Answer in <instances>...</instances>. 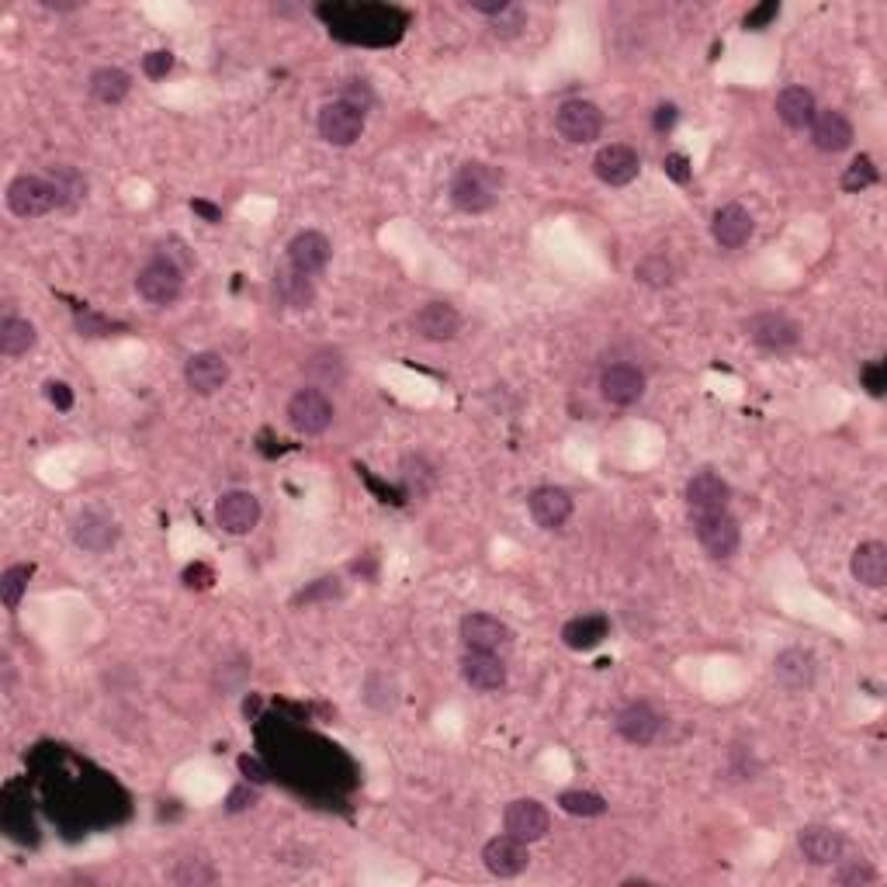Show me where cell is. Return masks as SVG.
Listing matches in <instances>:
<instances>
[{
    "mask_svg": "<svg viewBox=\"0 0 887 887\" xmlns=\"http://www.w3.org/2000/svg\"><path fill=\"white\" fill-rule=\"evenodd\" d=\"M35 347V326L29 320H18V315H8L0 323V354L4 357H21Z\"/></svg>",
    "mask_w": 887,
    "mask_h": 887,
    "instance_id": "obj_32",
    "label": "cell"
},
{
    "mask_svg": "<svg viewBox=\"0 0 887 887\" xmlns=\"http://www.w3.org/2000/svg\"><path fill=\"white\" fill-rule=\"evenodd\" d=\"M53 185L59 188V198H63V201H66V198H84V191H87L84 177H80L77 170H70V167H56V170H53Z\"/></svg>",
    "mask_w": 887,
    "mask_h": 887,
    "instance_id": "obj_38",
    "label": "cell"
},
{
    "mask_svg": "<svg viewBox=\"0 0 887 887\" xmlns=\"http://www.w3.org/2000/svg\"><path fill=\"white\" fill-rule=\"evenodd\" d=\"M170 70H174V56H170L167 49L146 53V59H143V74H146L149 80H164Z\"/></svg>",
    "mask_w": 887,
    "mask_h": 887,
    "instance_id": "obj_43",
    "label": "cell"
},
{
    "mask_svg": "<svg viewBox=\"0 0 887 887\" xmlns=\"http://www.w3.org/2000/svg\"><path fill=\"white\" fill-rule=\"evenodd\" d=\"M634 275H639L645 285H652V288H666L673 281V264L666 260V254H648Z\"/></svg>",
    "mask_w": 887,
    "mask_h": 887,
    "instance_id": "obj_36",
    "label": "cell"
},
{
    "mask_svg": "<svg viewBox=\"0 0 887 887\" xmlns=\"http://www.w3.org/2000/svg\"><path fill=\"white\" fill-rule=\"evenodd\" d=\"M808 132H811L814 149H822V153H843L853 146V125L843 111H818L808 125Z\"/></svg>",
    "mask_w": 887,
    "mask_h": 887,
    "instance_id": "obj_25",
    "label": "cell"
},
{
    "mask_svg": "<svg viewBox=\"0 0 887 887\" xmlns=\"http://www.w3.org/2000/svg\"><path fill=\"white\" fill-rule=\"evenodd\" d=\"M663 732V714H658L652 703L634 700L618 714V735L631 745H652Z\"/></svg>",
    "mask_w": 887,
    "mask_h": 887,
    "instance_id": "obj_19",
    "label": "cell"
},
{
    "mask_svg": "<svg viewBox=\"0 0 887 887\" xmlns=\"http://www.w3.org/2000/svg\"><path fill=\"white\" fill-rule=\"evenodd\" d=\"M558 805L565 814H576V818H600L607 811V801L594 790H565Z\"/></svg>",
    "mask_w": 887,
    "mask_h": 887,
    "instance_id": "obj_33",
    "label": "cell"
},
{
    "mask_svg": "<svg viewBox=\"0 0 887 887\" xmlns=\"http://www.w3.org/2000/svg\"><path fill=\"white\" fill-rule=\"evenodd\" d=\"M652 125H655V132H669L676 125V104H658Z\"/></svg>",
    "mask_w": 887,
    "mask_h": 887,
    "instance_id": "obj_50",
    "label": "cell"
},
{
    "mask_svg": "<svg viewBox=\"0 0 887 887\" xmlns=\"http://www.w3.org/2000/svg\"><path fill=\"white\" fill-rule=\"evenodd\" d=\"M663 167H666V174L676 180V185H687V180H690V160L684 153H669L663 160Z\"/></svg>",
    "mask_w": 887,
    "mask_h": 887,
    "instance_id": "obj_47",
    "label": "cell"
},
{
    "mask_svg": "<svg viewBox=\"0 0 887 887\" xmlns=\"http://www.w3.org/2000/svg\"><path fill=\"white\" fill-rule=\"evenodd\" d=\"M600 392L610 406H634L645 396V375L634 364H610L600 375Z\"/></svg>",
    "mask_w": 887,
    "mask_h": 887,
    "instance_id": "obj_20",
    "label": "cell"
},
{
    "mask_svg": "<svg viewBox=\"0 0 887 887\" xmlns=\"http://www.w3.org/2000/svg\"><path fill=\"white\" fill-rule=\"evenodd\" d=\"M333 597H340V583H336V579H320L315 586L302 589V594H299V603H312V600H333Z\"/></svg>",
    "mask_w": 887,
    "mask_h": 887,
    "instance_id": "obj_44",
    "label": "cell"
},
{
    "mask_svg": "<svg viewBox=\"0 0 887 887\" xmlns=\"http://www.w3.org/2000/svg\"><path fill=\"white\" fill-rule=\"evenodd\" d=\"M639 170H642L639 153H634L631 146H624V143H610L594 156V174L610 188L631 185V180L639 177Z\"/></svg>",
    "mask_w": 887,
    "mask_h": 887,
    "instance_id": "obj_15",
    "label": "cell"
},
{
    "mask_svg": "<svg viewBox=\"0 0 887 887\" xmlns=\"http://www.w3.org/2000/svg\"><path fill=\"white\" fill-rule=\"evenodd\" d=\"M745 333L756 347L763 351H790L798 347L801 340V326L790 320L784 312H756L745 320Z\"/></svg>",
    "mask_w": 887,
    "mask_h": 887,
    "instance_id": "obj_6",
    "label": "cell"
},
{
    "mask_svg": "<svg viewBox=\"0 0 887 887\" xmlns=\"http://www.w3.org/2000/svg\"><path fill=\"white\" fill-rule=\"evenodd\" d=\"M728 499H732V489L714 472H697L694 479L687 483V507L690 517L697 513H721L728 510Z\"/></svg>",
    "mask_w": 887,
    "mask_h": 887,
    "instance_id": "obj_24",
    "label": "cell"
},
{
    "mask_svg": "<svg viewBox=\"0 0 887 887\" xmlns=\"http://www.w3.org/2000/svg\"><path fill=\"white\" fill-rule=\"evenodd\" d=\"M777 14H780L777 0H766V4H760V8H753L745 14V29L749 32H763V29H769V21H777Z\"/></svg>",
    "mask_w": 887,
    "mask_h": 887,
    "instance_id": "obj_40",
    "label": "cell"
},
{
    "mask_svg": "<svg viewBox=\"0 0 887 887\" xmlns=\"http://www.w3.org/2000/svg\"><path fill=\"white\" fill-rule=\"evenodd\" d=\"M45 396H49V402L59 409V413H70V409H74V392H70V385H66V381H49V385H45Z\"/></svg>",
    "mask_w": 887,
    "mask_h": 887,
    "instance_id": "obj_45",
    "label": "cell"
},
{
    "mask_svg": "<svg viewBox=\"0 0 887 887\" xmlns=\"http://www.w3.org/2000/svg\"><path fill=\"white\" fill-rule=\"evenodd\" d=\"M863 385H867L871 396H884V364H867L863 368Z\"/></svg>",
    "mask_w": 887,
    "mask_h": 887,
    "instance_id": "obj_48",
    "label": "cell"
},
{
    "mask_svg": "<svg viewBox=\"0 0 887 887\" xmlns=\"http://www.w3.org/2000/svg\"><path fill=\"white\" fill-rule=\"evenodd\" d=\"M364 132V111L351 101H330L320 111V135L330 146H354Z\"/></svg>",
    "mask_w": 887,
    "mask_h": 887,
    "instance_id": "obj_8",
    "label": "cell"
},
{
    "mask_svg": "<svg viewBox=\"0 0 887 887\" xmlns=\"http://www.w3.org/2000/svg\"><path fill=\"white\" fill-rule=\"evenodd\" d=\"M843 863V860H839ZM877 880V871L871 867L867 860H850V863H843V867L835 871V884H846V887H860V884H874Z\"/></svg>",
    "mask_w": 887,
    "mask_h": 887,
    "instance_id": "obj_37",
    "label": "cell"
},
{
    "mask_svg": "<svg viewBox=\"0 0 887 887\" xmlns=\"http://www.w3.org/2000/svg\"><path fill=\"white\" fill-rule=\"evenodd\" d=\"M413 330L430 344H447V340L462 333V315L447 302H426L413 315Z\"/></svg>",
    "mask_w": 887,
    "mask_h": 887,
    "instance_id": "obj_17",
    "label": "cell"
},
{
    "mask_svg": "<svg viewBox=\"0 0 887 887\" xmlns=\"http://www.w3.org/2000/svg\"><path fill=\"white\" fill-rule=\"evenodd\" d=\"M503 829L510 835H517L520 843H537V839L548 835L552 829V814L548 808H544L541 801L534 798H520V801H510L507 811H503Z\"/></svg>",
    "mask_w": 887,
    "mask_h": 887,
    "instance_id": "obj_11",
    "label": "cell"
},
{
    "mask_svg": "<svg viewBox=\"0 0 887 887\" xmlns=\"http://www.w3.org/2000/svg\"><path fill=\"white\" fill-rule=\"evenodd\" d=\"M468 8L479 11V14H489V18H499L510 4H507V0H468Z\"/></svg>",
    "mask_w": 887,
    "mask_h": 887,
    "instance_id": "obj_52",
    "label": "cell"
},
{
    "mask_svg": "<svg viewBox=\"0 0 887 887\" xmlns=\"http://www.w3.org/2000/svg\"><path fill=\"white\" fill-rule=\"evenodd\" d=\"M694 534L700 541V548L708 552L711 558H732L739 552V541H742V531H739V520L721 510V513H697L694 517Z\"/></svg>",
    "mask_w": 887,
    "mask_h": 887,
    "instance_id": "obj_5",
    "label": "cell"
},
{
    "mask_svg": "<svg viewBox=\"0 0 887 887\" xmlns=\"http://www.w3.org/2000/svg\"><path fill=\"white\" fill-rule=\"evenodd\" d=\"M74 323H77L80 336H108V333L119 330V323L104 320V315H98V312H77Z\"/></svg>",
    "mask_w": 887,
    "mask_h": 887,
    "instance_id": "obj_39",
    "label": "cell"
},
{
    "mask_svg": "<svg viewBox=\"0 0 887 887\" xmlns=\"http://www.w3.org/2000/svg\"><path fill=\"white\" fill-rule=\"evenodd\" d=\"M528 510L534 517V524L544 531H558L568 517H573V496L558 486H541L528 496Z\"/></svg>",
    "mask_w": 887,
    "mask_h": 887,
    "instance_id": "obj_21",
    "label": "cell"
},
{
    "mask_svg": "<svg viewBox=\"0 0 887 887\" xmlns=\"http://www.w3.org/2000/svg\"><path fill=\"white\" fill-rule=\"evenodd\" d=\"M330 254H333V246L323 233H315V230H302V233H295L291 243H288V264L295 270H302V275H320V270H326L330 264Z\"/></svg>",
    "mask_w": 887,
    "mask_h": 887,
    "instance_id": "obj_18",
    "label": "cell"
},
{
    "mask_svg": "<svg viewBox=\"0 0 887 887\" xmlns=\"http://www.w3.org/2000/svg\"><path fill=\"white\" fill-rule=\"evenodd\" d=\"M288 423L306 437L323 434L333 423V402L320 389H299L288 399Z\"/></svg>",
    "mask_w": 887,
    "mask_h": 887,
    "instance_id": "obj_7",
    "label": "cell"
},
{
    "mask_svg": "<svg viewBox=\"0 0 887 887\" xmlns=\"http://www.w3.org/2000/svg\"><path fill=\"white\" fill-rule=\"evenodd\" d=\"M753 230H756L753 215H749L742 204H735V201L732 204H721V209L714 212V219H711V236H714V243L721 250L745 246L749 236H753Z\"/></svg>",
    "mask_w": 887,
    "mask_h": 887,
    "instance_id": "obj_23",
    "label": "cell"
},
{
    "mask_svg": "<svg viewBox=\"0 0 887 887\" xmlns=\"http://www.w3.org/2000/svg\"><path fill=\"white\" fill-rule=\"evenodd\" d=\"M215 524L225 534H250L260 524V499L254 492H246V489H233V492L219 496Z\"/></svg>",
    "mask_w": 887,
    "mask_h": 887,
    "instance_id": "obj_9",
    "label": "cell"
},
{
    "mask_svg": "<svg viewBox=\"0 0 887 887\" xmlns=\"http://www.w3.org/2000/svg\"><path fill=\"white\" fill-rule=\"evenodd\" d=\"M74 541H77V548H84L87 555H104V552L115 548L119 524L104 510H84L74 520Z\"/></svg>",
    "mask_w": 887,
    "mask_h": 887,
    "instance_id": "obj_13",
    "label": "cell"
},
{
    "mask_svg": "<svg viewBox=\"0 0 887 887\" xmlns=\"http://www.w3.org/2000/svg\"><path fill=\"white\" fill-rule=\"evenodd\" d=\"M257 805V790L250 787V784H243V787H236L230 798H225V811L230 814H236V811H246V808H254Z\"/></svg>",
    "mask_w": 887,
    "mask_h": 887,
    "instance_id": "obj_46",
    "label": "cell"
},
{
    "mask_svg": "<svg viewBox=\"0 0 887 887\" xmlns=\"http://www.w3.org/2000/svg\"><path fill=\"white\" fill-rule=\"evenodd\" d=\"M135 291H140L149 306H174L180 299V291H185V270L170 257H156L135 275Z\"/></svg>",
    "mask_w": 887,
    "mask_h": 887,
    "instance_id": "obj_3",
    "label": "cell"
},
{
    "mask_svg": "<svg viewBox=\"0 0 887 887\" xmlns=\"http://www.w3.org/2000/svg\"><path fill=\"white\" fill-rule=\"evenodd\" d=\"M462 676L472 690L479 694H496L507 687V666L499 655H489V652H465L462 658Z\"/></svg>",
    "mask_w": 887,
    "mask_h": 887,
    "instance_id": "obj_22",
    "label": "cell"
},
{
    "mask_svg": "<svg viewBox=\"0 0 887 887\" xmlns=\"http://www.w3.org/2000/svg\"><path fill=\"white\" fill-rule=\"evenodd\" d=\"M185 381L188 389L198 392V396H215L225 381H230V361L215 351H201V354H191L188 364H185Z\"/></svg>",
    "mask_w": 887,
    "mask_h": 887,
    "instance_id": "obj_16",
    "label": "cell"
},
{
    "mask_svg": "<svg viewBox=\"0 0 887 887\" xmlns=\"http://www.w3.org/2000/svg\"><path fill=\"white\" fill-rule=\"evenodd\" d=\"M29 579H32V565H11V568H4V576H0V597H4V607L8 610H18L21 607V597L29 594Z\"/></svg>",
    "mask_w": 887,
    "mask_h": 887,
    "instance_id": "obj_34",
    "label": "cell"
},
{
    "mask_svg": "<svg viewBox=\"0 0 887 887\" xmlns=\"http://www.w3.org/2000/svg\"><path fill=\"white\" fill-rule=\"evenodd\" d=\"M814 655L808 648H784L777 658H773V676L777 684L787 690H808L814 684Z\"/></svg>",
    "mask_w": 887,
    "mask_h": 887,
    "instance_id": "obj_26",
    "label": "cell"
},
{
    "mask_svg": "<svg viewBox=\"0 0 887 887\" xmlns=\"http://www.w3.org/2000/svg\"><path fill=\"white\" fill-rule=\"evenodd\" d=\"M56 204H63L59 188L45 177L25 174V177H14L8 185V209L18 219H42V215H49Z\"/></svg>",
    "mask_w": 887,
    "mask_h": 887,
    "instance_id": "obj_2",
    "label": "cell"
},
{
    "mask_svg": "<svg viewBox=\"0 0 887 887\" xmlns=\"http://www.w3.org/2000/svg\"><path fill=\"white\" fill-rule=\"evenodd\" d=\"M798 850L811 867H832L846 856V835L832 825H805L798 835Z\"/></svg>",
    "mask_w": 887,
    "mask_h": 887,
    "instance_id": "obj_12",
    "label": "cell"
},
{
    "mask_svg": "<svg viewBox=\"0 0 887 887\" xmlns=\"http://www.w3.org/2000/svg\"><path fill=\"white\" fill-rule=\"evenodd\" d=\"M417 479L434 483L437 475H434V468H430L423 458H406V462H402V483H406V489H409V492L417 489Z\"/></svg>",
    "mask_w": 887,
    "mask_h": 887,
    "instance_id": "obj_42",
    "label": "cell"
},
{
    "mask_svg": "<svg viewBox=\"0 0 887 887\" xmlns=\"http://www.w3.org/2000/svg\"><path fill=\"white\" fill-rule=\"evenodd\" d=\"M240 773L250 784H267V769L254 756H240Z\"/></svg>",
    "mask_w": 887,
    "mask_h": 887,
    "instance_id": "obj_49",
    "label": "cell"
},
{
    "mask_svg": "<svg viewBox=\"0 0 887 887\" xmlns=\"http://www.w3.org/2000/svg\"><path fill=\"white\" fill-rule=\"evenodd\" d=\"M850 573L860 586L867 589H880L887 583V548L880 541H863L853 548L850 558Z\"/></svg>",
    "mask_w": 887,
    "mask_h": 887,
    "instance_id": "obj_27",
    "label": "cell"
},
{
    "mask_svg": "<svg viewBox=\"0 0 887 887\" xmlns=\"http://www.w3.org/2000/svg\"><path fill=\"white\" fill-rule=\"evenodd\" d=\"M499 191H503V174H499L496 167H489V164L472 160L451 180V204L458 212L483 215L499 201Z\"/></svg>",
    "mask_w": 887,
    "mask_h": 887,
    "instance_id": "obj_1",
    "label": "cell"
},
{
    "mask_svg": "<svg viewBox=\"0 0 887 887\" xmlns=\"http://www.w3.org/2000/svg\"><path fill=\"white\" fill-rule=\"evenodd\" d=\"M777 115L787 129H808L811 119L818 115L814 95L808 87H784L777 95Z\"/></svg>",
    "mask_w": 887,
    "mask_h": 887,
    "instance_id": "obj_28",
    "label": "cell"
},
{
    "mask_svg": "<svg viewBox=\"0 0 887 887\" xmlns=\"http://www.w3.org/2000/svg\"><path fill=\"white\" fill-rule=\"evenodd\" d=\"M555 129H558L562 140L576 143V146H586V143L600 140V132H603V111L594 101H583V98L565 101L555 111Z\"/></svg>",
    "mask_w": 887,
    "mask_h": 887,
    "instance_id": "obj_4",
    "label": "cell"
},
{
    "mask_svg": "<svg viewBox=\"0 0 887 887\" xmlns=\"http://www.w3.org/2000/svg\"><path fill=\"white\" fill-rule=\"evenodd\" d=\"M191 209L204 219V222H212V225H219L222 222V209L219 204H212V201H204V198H195L191 201Z\"/></svg>",
    "mask_w": 887,
    "mask_h": 887,
    "instance_id": "obj_51",
    "label": "cell"
},
{
    "mask_svg": "<svg viewBox=\"0 0 887 887\" xmlns=\"http://www.w3.org/2000/svg\"><path fill=\"white\" fill-rule=\"evenodd\" d=\"M610 631V621L603 613H583V618H573L562 628V642L573 652H589L597 648Z\"/></svg>",
    "mask_w": 887,
    "mask_h": 887,
    "instance_id": "obj_29",
    "label": "cell"
},
{
    "mask_svg": "<svg viewBox=\"0 0 887 887\" xmlns=\"http://www.w3.org/2000/svg\"><path fill=\"white\" fill-rule=\"evenodd\" d=\"M174 880H180V884H212L215 880V871L212 867H204L201 860H188L185 867H177L174 871Z\"/></svg>",
    "mask_w": 887,
    "mask_h": 887,
    "instance_id": "obj_41",
    "label": "cell"
},
{
    "mask_svg": "<svg viewBox=\"0 0 887 887\" xmlns=\"http://www.w3.org/2000/svg\"><path fill=\"white\" fill-rule=\"evenodd\" d=\"M877 185V167H874V160L871 156H856V160L846 167V174H843V188L846 191H867V188H874Z\"/></svg>",
    "mask_w": 887,
    "mask_h": 887,
    "instance_id": "obj_35",
    "label": "cell"
},
{
    "mask_svg": "<svg viewBox=\"0 0 887 887\" xmlns=\"http://www.w3.org/2000/svg\"><path fill=\"white\" fill-rule=\"evenodd\" d=\"M483 863H486V871L496 874V877H520L528 871V863H531V853H528V843H520L517 835H496L486 843L483 850Z\"/></svg>",
    "mask_w": 887,
    "mask_h": 887,
    "instance_id": "obj_14",
    "label": "cell"
},
{
    "mask_svg": "<svg viewBox=\"0 0 887 887\" xmlns=\"http://www.w3.org/2000/svg\"><path fill=\"white\" fill-rule=\"evenodd\" d=\"M129 90H132V77L125 70H119V66H101V70H95V77H90V95L104 104L125 101Z\"/></svg>",
    "mask_w": 887,
    "mask_h": 887,
    "instance_id": "obj_31",
    "label": "cell"
},
{
    "mask_svg": "<svg viewBox=\"0 0 887 887\" xmlns=\"http://www.w3.org/2000/svg\"><path fill=\"white\" fill-rule=\"evenodd\" d=\"M462 642L468 652L499 655L513 645V634L503 621L492 618V613H468V618H462Z\"/></svg>",
    "mask_w": 887,
    "mask_h": 887,
    "instance_id": "obj_10",
    "label": "cell"
},
{
    "mask_svg": "<svg viewBox=\"0 0 887 887\" xmlns=\"http://www.w3.org/2000/svg\"><path fill=\"white\" fill-rule=\"evenodd\" d=\"M275 295H278V302L288 306V309H309L315 302V285H312L309 275H302V270H295L288 264L275 275Z\"/></svg>",
    "mask_w": 887,
    "mask_h": 887,
    "instance_id": "obj_30",
    "label": "cell"
}]
</instances>
